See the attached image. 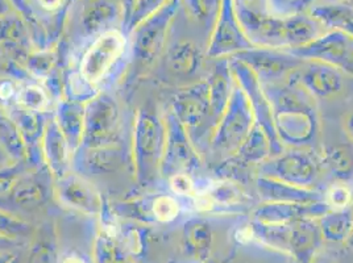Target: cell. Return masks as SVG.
Returning <instances> with one entry per match:
<instances>
[{"label":"cell","instance_id":"c3c4849f","mask_svg":"<svg viewBox=\"0 0 353 263\" xmlns=\"http://www.w3.org/2000/svg\"><path fill=\"white\" fill-rule=\"evenodd\" d=\"M19 245H20L19 240L7 237V235H4V234H0V253H7V251H10L11 249L16 248V246H19Z\"/></svg>","mask_w":353,"mask_h":263},{"label":"cell","instance_id":"b9f144b4","mask_svg":"<svg viewBox=\"0 0 353 263\" xmlns=\"http://www.w3.org/2000/svg\"><path fill=\"white\" fill-rule=\"evenodd\" d=\"M28 263H57L54 244L46 240L39 241L32 249Z\"/></svg>","mask_w":353,"mask_h":263},{"label":"cell","instance_id":"4fadbf2b","mask_svg":"<svg viewBox=\"0 0 353 263\" xmlns=\"http://www.w3.org/2000/svg\"><path fill=\"white\" fill-rule=\"evenodd\" d=\"M186 131L201 129L210 118L207 81L178 91L173 98V111Z\"/></svg>","mask_w":353,"mask_h":263},{"label":"cell","instance_id":"44dd1931","mask_svg":"<svg viewBox=\"0 0 353 263\" xmlns=\"http://www.w3.org/2000/svg\"><path fill=\"white\" fill-rule=\"evenodd\" d=\"M30 37L21 19L6 15L0 19V48L19 63L30 56Z\"/></svg>","mask_w":353,"mask_h":263},{"label":"cell","instance_id":"1f68e13d","mask_svg":"<svg viewBox=\"0 0 353 263\" xmlns=\"http://www.w3.org/2000/svg\"><path fill=\"white\" fill-rule=\"evenodd\" d=\"M169 0H133L127 8L125 27L128 32H133L149 16L153 15L166 4Z\"/></svg>","mask_w":353,"mask_h":263},{"label":"cell","instance_id":"277c9868","mask_svg":"<svg viewBox=\"0 0 353 263\" xmlns=\"http://www.w3.org/2000/svg\"><path fill=\"white\" fill-rule=\"evenodd\" d=\"M120 112L108 95H97L85 107L82 149L114 147L119 138Z\"/></svg>","mask_w":353,"mask_h":263},{"label":"cell","instance_id":"8fae6325","mask_svg":"<svg viewBox=\"0 0 353 263\" xmlns=\"http://www.w3.org/2000/svg\"><path fill=\"white\" fill-rule=\"evenodd\" d=\"M289 83L303 88L311 98L327 99L338 95L344 86L341 70L322 61H306L289 74Z\"/></svg>","mask_w":353,"mask_h":263},{"label":"cell","instance_id":"ac0fdd59","mask_svg":"<svg viewBox=\"0 0 353 263\" xmlns=\"http://www.w3.org/2000/svg\"><path fill=\"white\" fill-rule=\"evenodd\" d=\"M257 190L265 202L307 204L324 200V195L319 193L318 191L288 185L266 176H260L257 179Z\"/></svg>","mask_w":353,"mask_h":263},{"label":"cell","instance_id":"ee69618b","mask_svg":"<svg viewBox=\"0 0 353 263\" xmlns=\"http://www.w3.org/2000/svg\"><path fill=\"white\" fill-rule=\"evenodd\" d=\"M170 187L176 193L182 196H195L196 193L192 176L185 173L170 176Z\"/></svg>","mask_w":353,"mask_h":263},{"label":"cell","instance_id":"7bdbcfd3","mask_svg":"<svg viewBox=\"0 0 353 263\" xmlns=\"http://www.w3.org/2000/svg\"><path fill=\"white\" fill-rule=\"evenodd\" d=\"M27 66L28 72L37 74V75H44V74L50 73L53 65H54V59L50 53H33L27 57Z\"/></svg>","mask_w":353,"mask_h":263},{"label":"cell","instance_id":"603a6c76","mask_svg":"<svg viewBox=\"0 0 353 263\" xmlns=\"http://www.w3.org/2000/svg\"><path fill=\"white\" fill-rule=\"evenodd\" d=\"M81 169L92 176H103L118 171L125 163L124 151L120 147H98V149H82Z\"/></svg>","mask_w":353,"mask_h":263},{"label":"cell","instance_id":"d590c367","mask_svg":"<svg viewBox=\"0 0 353 263\" xmlns=\"http://www.w3.org/2000/svg\"><path fill=\"white\" fill-rule=\"evenodd\" d=\"M178 212L179 204L170 195H160L152 203V215L161 222H169L176 219Z\"/></svg>","mask_w":353,"mask_h":263},{"label":"cell","instance_id":"7c38bea8","mask_svg":"<svg viewBox=\"0 0 353 263\" xmlns=\"http://www.w3.org/2000/svg\"><path fill=\"white\" fill-rule=\"evenodd\" d=\"M125 37L119 30H107L90 46L81 62V73L90 82H98L125 49Z\"/></svg>","mask_w":353,"mask_h":263},{"label":"cell","instance_id":"3957f363","mask_svg":"<svg viewBox=\"0 0 353 263\" xmlns=\"http://www.w3.org/2000/svg\"><path fill=\"white\" fill-rule=\"evenodd\" d=\"M254 123L256 121L250 101L237 85L214 133V150L221 153L237 151V149L248 137Z\"/></svg>","mask_w":353,"mask_h":263},{"label":"cell","instance_id":"6f0895ef","mask_svg":"<svg viewBox=\"0 0 353 263\" xmlns=\"http://www.w3.org/2000/svg\"><path fill=\"white\" fill-rule=\"evenodd\" d=\"M331 1H339V0H331Z\"/></svg>","mask_w":353,"mask_h":263},{"label":"cell","instance_id":"f546056e","mask_svg":"<svg viewBox=\"0 0 353 263\" xmlns=\"http://www.w3.org/2000/svg\"><path fill=\"white\" fill-rule=\"evenodd\" d=\"M353 225V207L343 209H330L322 218L324 233L332 240L343 238Z\"/></svg>","mask_w":353,"mask_h":263},{"label":"cell","instance_id":"9a60e30c","mask_svg":"<svg viewBox=\"0 0 353 263\" xmlns=\"http://www.w3.org/2000/svg\"><path fill=\"white\" fill-rule=\"evenodd\" d=\"M331 208L324 200L316 202V203H307V204L265 202L264 204L260 205L256 209L254 216L263 224L279 225V224L289 222L292 220L324 215Z\"/></svg>","mask_w":353,"mask_h":263},{"label":"cell","instance_id":"836d02e7","mask_svg":"<svg viewBox=\"0 0 353 263\" xmlns=\"http://www.w3.org/2000/svg\"><path fill=\"white\" fill-rule=\"evenodd\" d=\"M97 260L99 263H130L125 253L108 235L99 237L97 242Z\"/></svg>","mask_w":353,"mask_h":263},{"label":"cell","instance_id":"681fc988","mask_svg":"<svg viewBox=\"0 0 353 263\" xmlns=\"http://www.w3.org/2000/svg\"><path fill=\"white\" fill-rule=\"evenodd\" d=\"M40 7L45 10V11H49V12H53V11H57L61 8L63 0H37Z\"/></svg>","mask_w":353,"mask_h":263},{"label":"cell","instance_id":"30bf717a","mask_svg":"<svg viewBox=\"0 0 353 263\" xmlns=\"http://www.w3.org/2000/svg\"><path fill=\"white\" fill-rule=\"evenodd\" d=\"M231 59L245 63L263 85L276 83L282 76L293 73L301 67L305 59H298L288 52H280L279 49H269L254 46L250 50L240 52Z\"/></svg>","mask_w":353,"mask_h":263},{"label":"cell","instance_id":"f6af8a7d","mask_svg":"<svg viewBox=\"0 0 353 263\" xmlns=\"http://www.w3.org/2000/svg\"><path fill=\"white\" fill-rule=\"evenodd\" d=\"M299 1L301 0H268V4L272 15L285 17L296 14V7Z\"/></svg>","mask_w":353,"mask_h":263},{"label":"cell","instance_id":"83f0119b","mask_svg":"<svg viewBox=\"0 0 353 263\" xmlns=\"http://www.w3.org/2000/svg\"><path fill=\"white\" fill-rule=\"evenodd\" d=\"M189 17L211 33L221 12V0H181Z\"/></svg>","mask_w":353,"mask_h":263},{"label":"cell","instance_id":"6da1fadb","mask_svg":"<svg viewBox=\"0 0 353 263\" xmlns=\"http://www.w3.org/2000/svg\"><path fill=\"white\" fill-rule=\"evenodd\" d=\"M263 88L281 144L294 147L312 145L319 131V118L309 94L292 83H269Z\"/></svg>","mask_w":353,"mask_h":263},{"label":"cell","instance_id":"4dcf8cb0","mask_svg":"<svg viewBox=\"0 0 353 263\" xmlns=\"http://www.w3.org/2000/svg\"><path fill=\"white\" fill-rule=\"evenodd\" d=\"M324 162L331 173L341 180L352 176L353 154L347 147H334L328 149L324 156Z\"/></svg>","mask_w":353,"mask_h":263},{"label":"cell","instance_id":"e0dca14e","mask_svg":"<svg viewBox=\"0 0 353 263\" xmlns=\"http://www.w3.org/2000/svg\"><path fill=\"white\" fill-rule=\"evenodd\" d=\"M232 72L230 67V59H221L214 72L210 75L208 85V101H210V118L211 124L216 128L221 115L224 114L228 102L231 99L232 91Z\"/></svg>","mask_w":353,"mask_h":263},{"label":"cell","instance_id":"52a82bcc","mask_svg":"<svg viewBox=\"0 0 353 263\" xmlns=\"http://www.w3.org/2000/svg\"><path fill=\"white\" fill-rule=\"evenodd\" d=\"M230 67L232 75L235 76L239 86L247 95L248 101L254 115V121L264 129L266 136L269 137L272 143V157L279 156L282 150V144L277 136V132L274 128L273 116H272V108L265 96L264 88L260 79L256 76V74L250 70V67L243 63L241 61L235 59H230Z\"/></svg>","mask_w":353,"mask_h":263},{"label":"cell","instance_id":"484cf974","mask_svg":"<svg viewBox=\"0 0 353 263\" xmlns=\"http://www.w3.org/2000/svg\"><path fill=\"white\" fill-rule=\"evenodd\" d=\"M270 156L272 143L264 129L257 123H254L248 137L241 144V147L237 149L234 158L240 165L247 167L250 163H261Z\"/></svg>","mask_w":353,"mask_h":263},{"label":"cell","instance_id":"db71d44e","mask_svg":"<svg viewBox=\"0 0 353 263\" xmlns=\"http://www.w3.org/2000/svg\"><path fill=\"white\" fill-rule=\"evenodd\" d=\"M15 258V255L11 254L10 251H7V253H0V263H11Z\"/></svg>","mask_w":353,"mask_h":263},{"label":"cell","instance_id":"f907efd6","mask_svg":"<svg viewBox=\"0 0 353 263\" xmlns=\"http://www.w3.org/2000/svg\"><path fill=\"white\" fill-rule=\"evenodd\" d=\"M344 129L348 137L353 141V112H351L344 120Z\"/></svg>","mask_w":353,"mask_h":263},{"label":"cell","instance_id":"e575fe53","mask_svg":"<svg viewBox=\"0 0 353 263\" xmlns=\"http://www.w3.org/2000/svg\"><path fill=\"white\" fill-rule=\"evenodd\" d=\"M30 232H32L30 224L0 209V234L19 240L30 235Z\"/></svg>","mask_w":353,"mask_h":263},{"label":"cell","instance_id":"d4e9b609","mask_svg":"<svg viewBox=\"0 0 353 263\" xmlns=\"http://www.w3.org/2000/svg\"><path fill=\"white\" fill-rule=\"evenodd\" d=\"M165 63L170 73L178 76H190L201 69L202 54L196 45L190 41H179L166 52Z\"/></svg>","mask_w":353,"mask_h":263},{"label":"cell","instance_id":"ba28073f","mask_svg":"<svg viewBox=\"0 0 353 263\" xmlns=\"http://www.w3.org/2000/svg\"><path fill=\"white\" fill-rule=\"evenodd\" d=\"M319 165L303 150L282 151L272 160L260 163V176L288 185L309 189L318 178Z\"/></svg>","mask_w":353,"mask_h":263},{"label":"cell","instance_id":"74e56055","mask_svg":"<svg viewBox=\"0 0 353 263\" xmlns=\"http://www.w3.org/2000/svg\"><path fill=\"white\" fill-rule=\"evenodd\" d=\"M185 237L189 248L194 250L203 248L208 242V237H210L207 224L201 220H194L192 222H189L185 228Z\"/></svg>","mask_w":353,"mask_h":263},{"label":"cell","instance_id":"5b68a950","mask_svg":"<svg viewBox=\"0 0 353 263\" xmlns=\"http://www.w3.org/2000/svg\"><path fill=\"white\" fill-rule=\"evenodd\" d=\"M179 7L181 0H169L133 30V56L137 62L147 66L160 56Z\"/></svg>","mask_w":353,"mask_h":263},{"label":"cell","instance_id":"9f6ffc18","mask_svg":"<svg viewBox=\"0 0 353 263\" xmlns=\"http://www.w3.org/2000/svg\"><path fill=\"white\" fill-rule=\"evenodd\" d=\"M16 262H17V260H16V258H15V260H14V261H12V262H11V263H16Z\"/></svg>","mask_w":353,"mask_h":263},{"label":"cell","instance_id":"7dc6e473","mask_svg":"<svg viewBox=\"0 0 353 263\" xmlns=\"http://www.w3.org/2000/svg\"><path fill=\"white\" fill-rule=\"evenodd\" d=\"M10 3L15 7L20 14L27 17V19H33V12L30 8V0H10Z\"/></svg>","mask_w":353,"mask_h":263},{"label":"cell","instance_id":"f35d334b","mask_svg":"<svg viewBox=\"0 0 353 263\" xmlns=\"http://www.w3.org/2000/svg\"><path fill=\"white\" fill-rule=\"evenodd\" d=\"M324 202L331 209H343L353 203V193L348 186L338 185L331 187L324 195Z\"/></svg>","mask_w":353,"mask_h":263},{"label":"cell","instance_id":"d6a6232c","mask_svg":"<svg viewBox=\"0 0 353 263\" xmlns=\"http://www.w3.org/2000/svg\"><path fill=\"white\" fill-rule=\"evenodd\" d=\"M16 103L27 109L41 112L48 105V96L44 90L37 85L24 86L16 94Z\"/></svg>","mask_w":353,"mask_h":263},{"label":"cell","instance_id":"5bb4252c","mask_svg":"<svg viewBox=\"0 0 353 263\" xmlns=\"http://www.w3.org/2000/svg\"><path fill=\"white\" fill-rule=\"evenodd\" d=\"M59 199L75 209L95 215L102 208V199L98 191L92 187L83 176L78 174H65L59 178L57 183Z\"/></svg>","mask_w":353,"mask_h":263},{"label":"cell","instance_id":"60d3db41","mask_svg":"<svg viewBox=\"0 0 353 263\" xmlns=\"http://www.w3.org/2000/svg\"><path fill=\"white\" fill-rule=\"evenodd\" d=\"M24 174H26L24 162H17L14 166L0 169V198L12 190L16 182Z\"/></svg>","mask_w":353,"mask_h":263},{"label":"cell","instance_id":"ab89813d","mask_svg":"<svg viewBox=\"0 0 353 263\" xmlns=\"http://www.w3.org/2000/svg\"><path fill=\"white\" fill-rule=\"evenodd\" d=\"M0 76L15 78V79H20V81H27L30 78V74L17 61H15L12 57H10L0 48Z\"/></svg>","mask_w":353,"mask_h":263},{"label":"cell","instance_id":"816d5d0a","mask_svg":"<svg viewBox=\"0 0 353 263\" xmlns=\"http://www.w3.org/2000/svg\"><path fill=\"white\" fill-rule=\"evenodd\" d=\"M61 263H86V261L78 254H69L62 260Z\"/></svg>","mask_w":353,"mask_h":263},{"label":"cell","instance_id":"bcb514c9","mask_svg":"<svg viewBox=\"0 0 353 263\" xmlns=\"http://www.w3.org/2000/svg\"><path fill=\"white\" fill-rule=\"evenodd\" d=\"M236 4L244 6L253 11H259V12H270L269 11V4L268 0H234Z\"/></svg>","mask_w":353,"mask_h":263},{"label":"cell","instance_id":"ffe728a7","mask_svg":"<svg viewBox=\"0 0 353 263\" xmlns=\"http://www.w3.org/2000/svg\"><path fill=\"white\" fill-rule=\"evenodd\" d=\"M43 151L49 170L59 178L65 176L69 163V153L72 150L59 127L57 120L49 121L45 127Z\"/></svg>","mask_w":353,"mask_h":263},{"label":"cell","instance_id":"680465c9","mask_svg":"<svg viewBox=\"0 0 353 263\" xmlns=\"http://www.w3.org/2000/svg\"><path fill=\"white\" fill-rule=\"evenodd\" d=\"M133 0H130V3H132Z\"/></svg>","mask_w":353,"mask_h":263},{"label":"cell","instance_id":"f5cc1de1","mask_svg":"<svg viewBox=\"0 0 353 263\" xmlns=\"http://www.w3.org/2000/svg\"><path fill=\"white\" fill-rule=\"evenodd\" d=\"M314 1H315V0H301V1L298 3V7H296V14H301V12L306 11L307 8L311 7V4H312Z\"/></svg>","mask_w":353,"mask_h":263},{"label":"cell","instance_id":"4316f807","mask_svg":"<svg viewBox=\"0 0 353 263\" xmlns=\"http://www.w3.org/2000/svg\"><path fill=\"white\" fill-rule=\"evenodd\" d=\"M0 147L17 162L28 160V151L15 121L0 109Z\"/></svg>","mask_w":353,"mask_h":263},{"label":"cell","instance_id":"f1b7e54d","mask_svg":"<svg viewBox=\"0 0 353 263\" xmlns=\"http://www.w3.org/2000/svg\"><path fill=\"white\" fill-rule=\"evenodd\" d=\"M120 11L115 3L107 0H92L85 10L83 25L90 33L98 32L118 17Z\"/></svg>","mask_w":353,"mask_h":263},{"label":"cell","instance_id":"11a10c76","mask_svg":"<svg viewBox=\"0 0 353 263\" xmlns=\"http://www.w3.org/2000/svg\"><path fill=\"white\" fill-rule=\"evenodd\" d=\"M8 12H10L8 1L7 0H0V19L6 15H8Z\"/></svg>","mask_w":353,"mask_h":263},{"label":"cell","instance_id":"8d00e7d4","mask_svg":"<svg viewBox=\"0 0 353 263\" xmlns=\"http://www.w3.org/2000/svg\"><path fill=\"white\" fill-rule=\"evenodd\" d=\"M69 87H70V94H72V101H75V102H90L91 99H94L98 95L95 87H94V83L90 82L81 72L73 74L70 76Z\"/></svg>","mask_w":353,"mask_h":263},{"label":"cell","instance_id":"7a4b0ae2","mask_svg":"<svg viewBox=\"0 0 353 263\" xmlns=\"http://www.w3.org/2000/svg\"><path fill=\"white\" fill-rule=\"evenodd\" d=\"M133 151L137 178L147 183L161 169L162 157L166 143L165 124L149 111H140L134 121Z\"/></svg>","mask_w":353,"mask_h":263},{"label":"cell","instance_id":"91938a15","mask_svg":"<svg viewBox=\"0 0 353 263\" xmlns=\"http://www.w3.org/2000/svg\"><path fill=\"white\" fill-rule=\"evenodd\" d=\"M86 1H88V0H86Z\"/></svg>","mask_w":353,"mask_h":263},{"label":"cell","instance_id":"8992f818","mask_svg":"<svg viewBox=\"0 0 353 263\" xmlns=\"http://www.w3.org/2000/svg\"><path fill=\"white\" fill-rule=\"evenodd\" d=\"M166 143L161 162V173L170 176L190 174L201 166V158L192 147L189 133L179 123L176 115L170 112L166 117Z\"/></svg>","mask_w":353,"mask_h":263},{"label":"cell","instance_id":"2e32d148","mask_svg":"<svg viewBox=\"0 0 353 263\" xmlns=\"http://www.w3.org/2000/svg\"><path fill=\"white\" fill-rule=\"evenodd\" d=\"M49 198V179L44 174L21 176L12 190L0 198V203L10 208L30 209L44 204Z\"/></svg>","mask_w":353,"mask_h":263},{"label":"cell","instance_id":"9c48e42d","mask_svg":"<svg viewBox=\"0 0 353 263\" xmlns=\"http://www.w3.org/2000/svg\"><path fill=\"white\" fill-rule=\"evenodd\" d=\"M253 48L254 45L248 40L236 16L234 0H221V12L211 32L207 57L224 59Z\"/></svg>","mask_w":353,"mask_h":263},{"label":"cell","instance_id":"d6986e66","mask_svg":"<svg viewBox=\"0 0 353 263\" xmlns=\"http://www.w3.org/2000/svg\"><path fill=\"white\" fill-rule=\"evenodd\" d=\"M10 117L15 121L23 136L28 151V161L32 165H37L40 161V140L43 138L45 131L40 112L30 111L17 104L11 108Z\"/></svg>","mask_w":353,"mask_h":263},{"label":"cell","instance_id":"cb8c5ba5","mask_svg":"<svg viewBox=\"0 0 353 263\" xmlns=\"http://www.w3.org/2000/svg\"><path fill=\"white\" fill-rule=\"evenodd\" d=\"M57 123L70 150H75L81 147L85 125V107L82 105V103L75 102L72 99L59 103Z\"/></svg>","mask_w":353,"mask_h":263},{"label":"cell","instance_id":"7402d4cb","mask_svg":"<svg viewBox=\"0 0 353 263\" xmlns=\"http://www.w3.org/2000/svg\"><path fill=\"white\" fill-rule=\"evenodd\" d=\"M310 16L325 28L344 33L353 39V6L345 1H331L311 6Z\"/></svg>","mask_w":353,"mask_h":263}]
</instances>
